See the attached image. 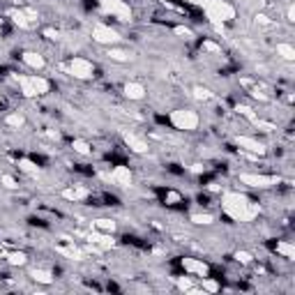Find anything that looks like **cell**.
Returning a JSON list of instances; mask_svg holds the SVG:
<instances>
[{"label": "cell", "mask_w": 295, "mask_h": 295, "mask_svg": "<svg viewBox=\"0 0 295 295\" xmlns=\"http://www.w3.org/2000/svg\"><path fill=\"white\" fill-rule=\"evenodd\" d=\"M221 208L235 221H252V219L258 217V212H260L258 205L252 203L240 191H228V194H224L221 196Z\"/></svg>", "instance_id": "1"}, {"label": "cell", "mask_w": 295, "mask_h": 295, "mask_svg": "<svg viewBox=\"0 0 295 295\" xmlns=\"http://www.w3.org/2000/svg\"><path fill=\"white\" fill-rule=\"evenodd\" d=\"M203 12L208 14V18L215 23L217 30L224 28L226 21H233L235 18V7L233 5H228L226 0H208V5L203 7Z\"/></svg>", "instance_id": "2"}, {"label": "cell", "mask_w": 295, "mask_h": 295, "mask_svg": "<svg viewBox=\"0 0 295 295\" xmlns=\"http://www.w3.org/2000/svg\"><path fill=\"white\" fill-rule=\"evenodd\" d=\"M17 83L21 86V92L26 97H39V95H46L51 90V83L49 78L39 76V74H17Z\"/></svg>", "instance_id": "3"}, {"label": "cell", "mask_w": 295, "mask_h": 295, "mask_svg": "<svg viewBox=\"0 0 295 295\" xmlns=\"http://www.w3.org/2000/svg\"><path fill=\"white\" fill-rule=\"evenodd\" d=\"M171 125L180 131H194L199 127V115L191 109H178L171 113Z\"/></svg>", "instance_id": "4"}, {"label": "cell", "mask_w": 295, "mask_h": 295, "mask_svg": "<svg viewBox=\"0 0 295 295\" xmlns=\"http://www.w3.org/2000/svg\"><path fill=\"white\" fill-rule=\"evenodd\" d=\"M99 7L120 21H131V7L125 0H99Z\"/></svg>", "instance_id": "5"}, {"label": "cell", "mask_w": 295, "mask_h": 295, "mask_svg": "<svg viewBox=\"0 0 295 295\" xmlns=\"http://www.w3.org/2000/svg\"><path fill=\"white\" fill-rule=\"evenodd\" d=\"M67 72H70L74 78H81V81H88V78L95 76V65L86 58H72L70 65H67Z\"/></svg>", "instance_id": "6"}, {"label": "cell", "mask_w": 295, "mask_h": 295, "mask_svg": "<svg viewBox=\"0 0 295 295\" xmlns=\"http://www.w3.org/2000/svg\"><path fill=\"white\" fill-rule=\"evenodd\" d=\"M92 39L99 42V44H109V46H113V44L120 42V35H118V30H113L111 26L97 23L95 30H92Z\"/></svg>", "instance_id": "7"}, {"label": "cell", "mask_w": 295, "mask_h": 295, "mask_svg": "<svg viewBox=\"0 0 295 295\" xmlns=\"http://www.w3.org/2000/svg\"><path fill=\"white\" fill-rule=\"evenodd\" d=\"M240 183L249 184V187H256V189H265V187H272L277 184L279 180L275 175H258V173H242L240 175Z\"/></svg>", "instance_id": "8"}, {"label": "cell", "mask_w": 295, "mask_h": 295, "mask_svg": "<svg viewBox=\"0 0 295 295\" xmlns=\"http://www.w3.org/2000/svg\"><path fill=\"white\" fill-rule=\"evenodd\" d=\"M235 146L244 152H249V155H265V146L252 136H235Z\"/></svg>", "instance_id": "9"}, {"label": "cell", "mask_w": 295, "mask_h": 295, "mask_svg": "<svg viewBox=\"0 0 295 295\" xmlns=\"http://www.w3.org/2000/svg\"><path fill=\"white\" fill-rule=\"evenodd\" d=\"M104 180L113 184H120V187H129L131 184V171L127 166H115L111 171V175H104Z\"/></svg>", "instance_id": "10"}, {"label": "cell", "mask_w": 295, "mask_h": 295, "mask_svg": "<svg viewBox=\"0 0 295 295\" xmlns=\"http://www.w3.org/2000/svg\"><path fill=\"white\" fill-rule=\"evenodd\" d=\"M183 265L187 272H191V275H196V277H208V263H203V260H196V258H183Z\"/></svg>", "instance_id": "11"}, {"label": "cell", "mask_w": 295, "mask_h": 295, "mask_svg": "<svg viewBox=\"0 0 295 295\" xmlns=\"http://www.w3.org/2000/svg\"><path fill=\"white\" fill-rule=\"evenodd\" d=\"M122 139H125V143H127V146H129L134 152H139V155L148 152V143L141 139V136H136L134 131H127V129H125V131H122Z\"/></svg>", "instance_id": "12"}, {"label": "cell", "mask_w": 295, "mask_h": 295, "mask_svg": "<svg viewBox=\"0 0 295 295\" xmlns=\"http://www.w3.org/2000/svg\"><path fill=\"white\" fill-rule=\"evenodd\" d=\"M125 97H127V99H134V102H139V99L146 97V88L141 86V83H136V81H129V83L125 86Z\"/></svg>", "instance_id": "13"}, {"label": "cell", "mask_w": 295, "mask_h": 295, "mask_svg": "<svg viewBox=\"0 0 295 295\" xmlns=\"http://www.w3.org/2000/svg\"><path fill=\"white\" fill-rule=\"evenodd\" d=\"M23 62H26L28 67H33V70H44V58L39 55V53H35V51H26L23 53Z\"/></svg>", "instance_id": "14"}, {"label": "cell", "mask_w": 295, "mask_h": 295, "mask_svg": "<svg viewBox=\"0 0 295 295\" xmlns=\"http://www.w3.org/2000/svg\"><path fill=\"white\" fill-rule=\"evenodd\" d=\"M88 240H90V242L92 244H99V247H102V249H109V247H113V238L109 233H90L88 235Z\"/></svg>", "instance_id": "15"}, {"label": "cell", "mask_w": 295, "mask_h": 295, "mask_svg": "<svg viewBox=\"0 0 295 295\" xmlns=\"http://www.w3.org/2000/svg\"><path fill=\"white\" fill-rule=\"evenodd\" d=\"M62 196L67 201H83L88 199V189L86 187H70V189L62 191Z\"/></svg>", "instance_id": "16"}, {"label": "cell", "mask_w": 295, "mask_h": 295, "mask_svg": "<svg viewBox=\"0 0 295 295\" xmlns=\"http://www.w3.org/2000/svg\"><path fill=\"white\" fill-rule=\"evenodd\" d=\"M9 18H12L18 28H30V23H33V21L26 17V12H23V9H12V12H9Z\"/></svg>", "instance_id": "17"}, {"label": "cell", "mask_w": 295, "mask_h": 295, "mask_svg": "<svg viewBox=\"0 0 295 295\" xmlns=\"http://www.w3.org/2000/svg\"><path fill=\"white\" fill-rule=\"evenodd\" d=\"M30 277L35 279L37 284H53V275L49 272V270H33Z\"/></svg>", "instance_id": "18"}, {"label": "cell", "mask_w": 295, "mask_h": 295, "mask_svg": "<svg viewBox=\"0 0 295 295\" xmlns=\"http://www.w3.org/2000/svg\"><path fill=\"white\" fill-rule=\"evenodd\" d=\"M277 53L284 58V60H288V62L295 60V49L291 46V44H277Z\"/></svg>", "instance_id": "19"}, {"label": "cell", "mask_w": 295, "mask_h": 295, "mask_svg": "<svg viewBox=\"0 0 295 295\" xmlns=\"http://www.w3.org/2000/svg\"><path fill=\"white\" fill-rule=\"evenodd\" d=\"M18 168H21L23 173H28V175H37V173H39V166H37L35 162H30V159H18Z\"/></svg>", "instance_id": "20"}, {"label": "cell", "mask_w": 295, "mask_h": 295, "mask_svg": "<svg viewBox=\"0 0 295 295\" xmlns=\"http://www.w3.org/2000/svg\"><path fill=\"white\" fill-rule=\"evenodd\" d=\"M277 254L286 256L288 260H295V247L291 242H277Z\"/></svg>", "instance_id": "21"}, {"label": "cell", "mask_w": 295, "mask_h": 295, "mask_svg": "<svg viewBox=\"0 0 295 295\" xmlns=\"http://www.w3.org/2000/svg\"><path fill=\"white\" fill-rule=\"evenodd\" d=\"M5 125H7V127H14V129H18V127H23V125H26V118H23L21 113H12V115H7V118H5Z\"/></svg>", "instance_id": "22"}, {"label": "cell", "mask_w": 295, "mask_h": 295, "mask_svg": "<svg viewBox=\"0 0 295 295\" xmlns=\"http://www.w3.org/2000/svg\"><path fill=\"white\" fill-rule=\"evenodd\" d=\"M72 148H74V152H78V155H90V143L83 139H74L72 141Z\"/></svg>", "instance_id": "23"}, {"label": "cell", "mask_w": 295, "mask_h": 295, "mask_svg": "<svg viewBox=\"0 0 295 295\" xmlns=\"http://www.w3.org/2000/svg\"><path fill=\"white\" fill-rule=\"evenodd\" d=\"M58 252L65 254V256H67V258H72V260H81V258H83V252H81V249H76V247H58Z\"/></svg>", "instance_id": "24"}, {"label": "cell", "mask_w": 295, "mask_h": 295, "mask_svg": "<svg viewBox=\"0 0 295 295\" xmlns=\"http://www.w3.org/2000/svg\"><path fill=\"white\" fill-rule=\"evenodd\" d=\"M28 256L23 252H9L7 254V263L9 265H26Z\"/></svg>", "instance_id": "25"}, {"label": "cell", "mask_w": 295, "mask_h": 295, "mask_svg": "<svg viewBox=\"0 0 295 295\" xmlns=\"http://www.w3.org/2000/svg\"><path fill=\"white\" fill-rule=\"evenodd\" d=\"M95 228L102 231V233H113V231H115V221H111V219H97Z\"/></svg>", "instance_id": "26"}, {"label": "cell", "mask_w": 295, "mask_h": 295, "mask_svg": "<svg viewBox=\"0 0 295 295\" xmlns=\"http://www.w3.org/2000/svg\"><path fill=\"white\" fill-rule=\"evenodd\" d=\"M106 55H109L111 60H115V62H127V60H129V53L122 51V49H109Z\"/></svg>", "instance_id": "27"}, {"label": "cell", "mask_w": 295, "mask_h": 295, "mask_svg": "<svg viewBox=\"0 0 295 295\" xmlns=\"http://www.w3.org/2000/svg\"><path fill=\"white\" fill-rule=\"evenodd\" d=\"M194 97H196V99H201V102H208V99H212V92H210L208 88L196 86V88H194Z\"/></svg>", "instance_id": "28"}, {"label": "cell", "mask_w": 295, "mask_h": 295, "mask_svg": "<svg viewBox=\"0 0 295 295\" xmlns=\"http://www.w3.org/2000/svg\"><path fill=\"white\" fill-rule=\"evenodd\" d=\"M235 111L240 113V115H244V118H247V120H256V118H258V115H256V113L252 111V109H249V106H244V104H238L235 106Z\"/></svg>", "instance_id": "29"}, {"label": "cell", "mask_w": 295, "mask_h": 295, "mask_svg": "<svg viewBox=\"0 0 295 295\" xmlns=\"http://www.w3.org/2000/svg\"><path fill=\"white\" fill-rule=\"evenodd\" d=\"M191 221L199 224V226H208L215 221V217H212V215H191Z\"/></svg>", "instance_id": "30"}, {"label": "cell", "mask_w": 295, "mask_h": 295, "mask_svg": "<svg viewBox=\"0 0 295 295\" xmlns=\"http://www.w3.org/2000/svg\"><path fill=\"white\" fill-rule=\"evenodd\" d=\"M173 33H175L178 37H183V39H191V37H194V33H191L189 28H184V26H175Z\"/></svg>", "instance_id": "31"}, {"label": "cell", "mask_w": 295, "mask_h": 295, "mask_svg": "<svg viewBox=\"0 0 295 295\" xmlns=\"http://www.w3.org/2000/svg\"><path fill=\"white\" fill-rule=\"evenodd\" d=\"M203 291H210V293H217L219 291V284L212 281L210 277H203Z\"/></svg>", "instance_id": "32"}, {"label": "cell", "mask_w": 295, "mask_h": 295, "mask_svg": "<svg viewBox=\"0 0 295 295\" xmlns=\"http://www.w3.org/2000/svg\"><path fill=\"white\" fill-rule=\"evenodd\" d=\"M0 183L5 184L7 189H17V187H18V183L14 180V178H12V175H2V178H0Z\"/></svg>", "instance_id": "33"}, {"label": "cell", "mask_w": 295, "mask_h": 295, "mask_svg": "<svg viewBox=\"0 0 295 295\" xmlns=\"http://www.w3.org/2000/svg\"><path fill=\"white\" fill-rule=\"evenodd\" d=\"M254 125H256V127H260L263 131H272V129H277V127H275L272 122H265V120H260V118H256V120H254Z\"/></svg>", "instance_id": "34"}, {"label": "cell", "mask_w": 295, "mask_h": 295, "mask_svg": "<svg viewBox=\"0 0 295 295\" xmlns=\"http://www.w3.org/2000/svg\"><path fill=\"white\" fill-rule=\"evenodd\" d=\"M235 260L247 265V263H252V254H249V252H235Z\"/></svg>", "instance_id": "35"}, {"label": "cell", "mask_w": 295, "mask_h": 295, "mask_svg": "<svg viewBox=\"0 0 295 295\" xmlns=\"http://www.w3.org/2000/svg\"><path fill=\"white\" fill-rule=\"evenodd\" d=\"M175 284H178L180 291H187V288H191V279L189 277H180V279H175Z\"/></svg>", "instance_id": "36"}, {"label": "cell", "mask_w": 295, "mask_h": 295, "mask_svg": "<svg viewBox=\"0 0 295 295\" xmlns=\"http://www.w3.org/2000/svg\"><path fill=\"white\" fill-rule=\"evenodd\" d=\"M203 49L205 51H212V53H219V46L215 42H203Z\"/></svg>", "instance_id": "37"}, {"label": "cell", "mask_w": 295, "mask_h": 295, "mask_svg": "<svg viewBox=\"0 0 295 295\" xmlns=\"http://www.w3.org/2000/svg\"><path fill=\"white\" fill-rule=\"evenodd\" d=\"M252 95L256 97V99H260V102H268V95H265V92H260L258 88H254V90H252Z\"/></svg>", "instance_id": "38"}, {"label": "cell", "mask_w": 295, "mask_h": 295, "mask_svg": "<svg viewBox=\"0 0 295 295\" xmlns=\"http://www.w3.org/2000/svg\"><path fill=\"white\" fill-rule=\"evenodd\" d=\"M256 23H258V26H270L272 21H270L265 14H258V17H256Z\"/></svg>", "instance_id": "39"}, {"label": "cell", "mask_w": 295, "mask_h": 295, "mask_svg": "<svg viewBox=\"0 0 295 295\" xmlns=\"http://www.w3.org/2000/svg\"><path fill=\"white\" fill-rule=\"evenodd\" d=\"M44 35L49 37V39H58V30H53V28H46V30H44Z\"/></svg>", "instance_id": "40"}, {"label": "cell", "mask_w": 295, "mask_h": 295, "mask_svg": "<svg viewBox=\"0 0 295 295\" xmlns=\"http://www.w3.org/2000/svg\"><path fill=\"white\" fill-rule=\"evenodd\" d=\"M184 2H189V5H196V7H205V5H208V0H184Z\"/></svg>", "instance_id": "41"}, {"label": "cell", "mask_w": 295, "mask_h": 295, "mask_svg": "<svg viewBox=\"0 0 295 295\" xmlns=\"http://www.w3.org/2000/svg\"><path fill=\"white\" fill-rule=\"evenodd\" d=\"M49 139H53V141H60V134H58V131H49Z\"/></svg>", "instance_id": "42"}, {"label": "cell", "mask_w": 295, "mask_h": 295, "mask_svg": "<svg viewBox=\"0 0 295 295\" xmlns=\"http://www.w3.org/2000/svg\"><path fill=\"white\" fill-rule=\"evenodd\" d=\"M288 21H295V9L288 7Z\"/></svg>", "instance_id": "43"}, {"label": "cell", "mask_w": 295, "mask_h": 295, "mask_svg": "<svg viewBox=\"0 0 295 295\" xmlns=\"http://www.w3.org/2000/svg\"><path fill=\"white\" fill-rule=\"evenodd\" d=\"M191 171H194V173H201V171H203V166H201V164H194V168H191Z\"/></svg>", "instance_id": "44"}, {"label": "cell", "mask_w": 295, "mask_h": 295, "mask_svg": "<svg viewBox=\"0 0 295 295\" xmlns=\"http://www.w3.org/2000/svg\"><path fill=\"white\" fill-rule=\"evenodd\" d=\"M178 199H180L178 194H168V196H166V201H178Z\"/></svg>", "instance_id": "45"}, {"label": "cell", "mask_w": 295, "mask_h": 295, "mask_svg": "<svg viewBox=\"0 0 295 295\" xmlns=\"http://www.w3.org/2000/svg\"><path fill=\"white\" fill-rule=\"evenodd\" d=\"M0 254H2V244H0Z\"/></svg>", "instance_id": "46"}, {"label": "cell", "mask_w": 295, "mask_h": 295, "mask_svg": "<svg viewBox=\"0 0 295 295\" xmlns=\"http://www.w3.org/2000/svg\"><path fill=\"white\" fill-rule=\"evenodd\" d=\"M0 99H2V97H0Z\"/></svg>", "instance_id": "47"}]
</instances>
